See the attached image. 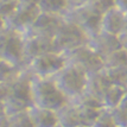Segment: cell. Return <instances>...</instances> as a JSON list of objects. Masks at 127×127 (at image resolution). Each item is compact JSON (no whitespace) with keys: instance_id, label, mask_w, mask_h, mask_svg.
<instances>
[{"instance_id":"obj_34","label":"cell","mask_w":127,"mask_h":127,"mask_svg":"<svg viewBox=\"0 0 127 127\" xmlns=\"http://www.w3.org/2000/svg\"><path fill=\"white\" fill-rule=\"evenodd\" d=\"M20 2H25V4H34V5H38V2L40 0H19Z\"/></svg>"},{"instance_id":"obj_2","label":"cell","mask_w":127,"mask_h":127,"mask_svg":"<svg viewBox=\"0 0 127 127\" xmlns=\"http://www.w3.org/2000/svg\"><path fill=\"white\" fill-rule=\"evenodd\" d=\"M57 87L69 100L75 99L82 93L86 87L87 72L71 64H66L52 76Z\"/></svg>"},{"instance_id":"obj_36","label":"cell","mask_w":127,"mask_h":127,"mask_svg":"<svg viewBox=\"0 0 127 127\" xmlns=\"http://www.w3.org/2000/svg\"><path fill=\"white\" fill-rule=\"evenodd\" d=\"M124 30H127V13H125V28Z\"/></svg>"},{"instance_id":"obj_22","label":"cell","mask_w":127,"mask_h":127,"mask_svg":"<svg viewBox=\"0 0 127 127\" xmlns=\"http://www.w3.org/2000/svg\"><path fill=\"white\" fill-rule=\"evenodd\" d=\"M90 127H118L115 121L112 116V113L109 109L107 108H102L100 112L97 119L95 120V122Z\"/></svg>"},{"instance_id":"obj_11","label":"cell","mask_w":127,"mask_h":127,"mask_svg":"<svg viewBox=\"0 0 127 127\" xmlns=\"http://www.w3.org/2000/svg\"><path fill=\"white\" fill-rule=\"evenodd\" d=\"M87 44L102 58H105L106 56L109 55L113 51L122 48L118 36L105 31H100L99 33L89 37Z\"/></svg>"},{"instance_id":"obj_5","label":"cell","mask_w":127,"mask_h":127,"mask_svg":"<svg viewBox=\"0 0 127 127\" xmlns=\"http://www.w3.org/2000/svg\"><path fill=\"white\" fill-rule=\"evenodd\" d=\"M66 64H71L89 74L103 69V58L99 56L88 44L63 52Z\"/></svg>"},{"instance_id":"obj_32","label":"cell","mask_w":127,"mask_h":127,"mask_svg":"<svg viewBox=\"0 0 127 127\" xmlns=\"http://www.w3.org/2000/svg\"><path fill=\"white\" fill-rule=\"evenodd\" d=\"M118 107L124 108V109L127 111V92L125 93V95H124V97H122V100H121V102H120V105L118 106Z\"/></svg>"},{"instance_id":"obj_18","label":"cell","mask_w":127,"mask_h":127,"mask_svg":"<svg viewBox=\"0 0 127 127\" xmlns=\"http://www.w3.org/2000/svg\"><path fill=\"white\" fill-rule=\"evenodd\" d=\"M124 65H127V50L124 48L113 51L103 58V68L105 69Z\"/></svg>"},{"instance_id":"obj_7","label":"cell","mask_w":127,"mask_h":127,"mask_svg":"<svg viewBox=\"0 0 127 127\" xmlns=\"http://www.w3.org/2000/svg\"><path fill=\"white\" fill-rule=\"evenodd\" d=\"M65 65V58L62 52H46L33 58L26 68L32 76L38 77H52L55 74Z\"/></svg>"},{"instance_id":"obj_6","label":"cell","mask_w":127,"mask_h":127,"mask_svg":"<svg viewBox=\"0 0 127 127\" xmlns=\"http://www.w3.org/2000/svg\"><path fill=\"white\" fill-rule=\"evenodd\" d=\"M87 43H88V36L77 25L68 22L65 19L63 20L62 25L54 37L55 50L62 54Z\"/></svg>"},{"instance_id":"obj_24","label":"cell","mask_w":127,"mask_h":127,"mask_svg":"<svg viewBox=\"0 0 127 127\" xmlns=\"http://www.w3.org/2000/svg\"><path fill=\"white\" fill-rule=\"evenodd\" d=\"M8 118H10V127H34L29 116L28 111L11 115Z\"/></svg>"},{"instance_id":"obj_3","label":"cell","mask_w":127,"mask_h":127,"mask_svg":"<svg viewBox=\"0 0 127 127\" xmlns=\"http://www.w3.org/2000/svg\"><path fill=\"white\" fill-rule=\"evenodd\" d=\"M0 60L14 66H25L23 56V34L20 32L6 26L0 30Z\"/></svg>"},{"instance_id":"obj_15","label":"cell","mask_w":127,"mask_h":127,"mask_svg":"<svg viewBox=\"0 0 127 127\" xmlns=\"http://www.w3.org/2000/svg\"><path fill=\"white\" fill-rule=\"evenodd\" d=\"M57 121L63 127H77L80 126V115H78L77 105L72 101H68L65 105L56 111Z\"/></svg>"},{"instance_id":"obj_19","label":"cell","mask_w":127,"mask_h":127,"mask_svg":"<svg viewBox=\"0 0 127 127\" xmlns=\"http://www.w3.org/2000/svg\"><path fill=\"white\" fill-rule=\"evenodd\" d=\"M76 105H77V108H78L80 125H82V126H92L95 122V120L97 119L100 112L102 109V108H93V107H88V106H83V105H80V103H76Z\"/></svg>"},{"instance_id":"obj_1","label":"cell","mask_w":127,"mask_h":127,"mask_svg":"<svg viewBox=\"0 0 127 127\" xmlns=\"http://www.w3.org/2000/svg\"><path fill=\"white\" fill-rule=\"evenodd\" d=\"M31 97L34 106L55 112L69 101V99L57 87L52 77L32 76Z\"/></svg>"},{"instance_id":"obj_39","label":"cell","mask_w":127,"mask_h":127,"mask_svg":"<svg viewBox=\"0 0 127 127\" xmlns=\"http://www.w3.org/2000/svg\"><path fill=\"white\" fill-rule=\"evenodd\" d=\"M125 89H126V92H127V86H126V88H125Z\"/></svg>"},{"instance_id":"obj_27","label":"cell","mask_w":127,"mask_h":127,"mask_svg":"<svg viewBox=\"0 0 127 127\" xmlns=\"http://www.w3.org/2000/svg\"><path fill=\"white\" fill-rule=\"evenodd\" d=\"M10 93V87L7 82H0V100H5Z\"/></svg>"},{"instance_id":"obj_21","label":"cell","mask_w":127,"mask_h":127,"mask_svg":"<svg viewBox=\"0 0 127 127\" xmlns=\"http://www.w3.org/2000/svg\"><path fill=\"white\" fill-rule=\"evenodd\" d=\"M23 68L14 66L7 62L0 60V82H10Z\"/></svg>"},{"instance_id":"obj_38","label":"cell","mask_w":127,"mask_h":127,"mask_svg":"<svg viewBox=\"0 0 127 127\" xmlns=\"http://www.w3.org/2000/svg\"><path fill=\"white\" fill-rule=\"evenodd\" d=\"M77 127H90V126H82V125H80V126H77Z\"/></svg>"},{"instance_id":"obj_31","label":"cell","mask_w":127,"mask_h":127,"mask_svg":"<svg viewBox=\"0 0 127 127\" xmlns=\"http://www.w3.org/2000/svg\"><path fill=\"white\" fill-rule=\"evenodd\" d=\"M0 127H10V118H8V115L0 116Z\"/></svg>"},{"instance_id":"obj_26","label":"cell","mask_w":127,"mask_h":127,"mask_svg":"<svg viewBox=\"0 0 127 127\" xmlns=\"http://www.w3.org/2000/svg\"><path fill=\"white\" fill-rule=\"evenodd\" d=\"M17 5H18L17 0H0V16H2L6 19L16 10Z\"/></svg>"},{"instance_id":"obj_8","label":"cell","mask_w":127,"mask_h":127,"mask_svg":"<svg viewBox=\"0 0 127 127\" xmlns=\"http://www.w3.org/2000/svg\"><path fill=\"white\" fill-rule=\"evenodd\" d=\"M40 13L38 5L34 4H25L18 1L16 10L5 19L6 28L12 29L17 32L25 34L32 26L36 18Z\"/></svg>"},{"instance_id":"obj_33","label":"cell","mask_w":127,"mask_h":127,"mask_svg":"<svg viewBox=\"0 0 127 127\" xmlns=\"http://www.w3.org/2000/svg\"><path fill=\"white\" fill-rule=\"evenodd\" d=\"M6 115L5 112V103H4V100H0V116Z\"/></svg>"},{"instance_id":"obj_9","label":"cell","mask_w":127,"mask_h":127,"mask_svg":"<svg viewBox=\"0 0 127 127\" xmlns=\"http://www.w3.org/2000/svg\"><path fill=\"white\" fill-rule=\"evenodd\" d=\"M51 51H56L54 45V38L31 34V33L23 34V56H24L25 66L33 58Z\"/></svg>"},{"instance_id":"obj_14","label":"cell","mask_w":127,"mask_h":127,"mask_svg":"<svg viewBox=\"0 0 127 127\" xmlns=\"http://www.w3.org/2000/svg\"><path fill=\"white\" fill-rule=\"evenodd\" d=\"M28 113L34 127H55L58 124L55 111L32 105Z\"/></svg>"},{"instance_id":"obj_20","label":"cell","mask_w":127,"mask_h":127,"mask_svg":"<svg viewBox=\"0 0 127 127\" xmlns=\"http://www.w3.org/2000/svg\"><path fill=\"white\" fill-rule=\"evenodd\" d=\"M105 69V68H103ZM108 77L111 80L112 84H115L122 88H126L127 86V65L116 66V68H109L105 69Z\"/></svg>"},{"instance_id":"obj_37","label":"cell","mask_w":127,"mask_h":127,"mask_svg":"<svg viewBox=\"0 0 127 127\" xmlns=\"http://www.w3.org/2000/svg\"><path fill=\"white\" fill-rule=\"evenodd\" d=\"M55 127H63V126H61V125H60V124H57V125H56Z\"/></svg>"},{"instance_id":"obj_4","label":"cell","mask_w":127,"mask_h":127,"mask_svg":"<svg viewBox=\"0 0 127 127\" xmlns=\"http://www.w3.org/2000/svg\"><path fill=\"white\" fill-rule=\"evenodd\" d=\"M62 16L65 20L77 25L88 36V38L101 31L102 14L95 12L87 4L76 7H70Z\"/></svg>"},{"instance_id":"obj_29","label":"cell","mask_w":127,"mask_h":127,"mask_svg":"<svg viewBox=\"0 0 127 127\" xmlns=\"http://www.w3.org/2000/svg\"><path fill=\"white\" fill-rule=\"evenodd\" d=\"M115 7L124 13H127V0H115Z\"/></svg>"},{"instance_id":"obj_13","label":"cell","mask_w":127,"mask_h":127,"mask_svg":"<svg viewBox=\"0 0 127 127\" xmlns=\"http://www.w3.org/2000/svg\"><path fill=\"white\" fill-rule=\"evenodd\" d=\"M125 28V13L120 11L118 7H113L101 19V31L119 36Z\"/></svg>"},{"instance_id":"obj_23","label":"cell","mask_w":127,"mask_h":127,"mask_svg":"<svg viewBox=\"0 0 127 127\" xmlns=\"http://www.w3.org/2000/svg\"><path fill=\"white\" fill-rule=\"evenodd\" d=\"M87 5L100 14H105L107 11L115 7V0H88Z\"/></svg>"},{"instance_id":"obj_10","label":"cell","mask_w":127,"mask_h":127,"mask_svg":"<svg viewBox=\"0 0 127 127\" xmlns=\"http://www.w3.org/2000/svg\"><path fill=\"white\" fill-rule=\"evenodd\" d=\"M64 20L62 14H55V13H46V12H40L38 17L36 18L32 26L30 28L28 33L31 34H38L43 37H49L54 38L56 32L58 31L60 26Z\"/></svg>"},{"instance_id":"obj_30","label":"cell","mask_w":127,"mask_h":127,"mask_svg":"<svg viewBox=\"0 0 127 127\" xmlns=\"http://www.w3.org/2000/svg\"><path fill=\"white\" fill-rule=\"evenodd\" d=\"M88 0H68V4H69V7H76V6H81V5H84L87 4Z\"/></svg>"},{"instance_id":"obj_40","label":"cell","mask_w":127,"mask_h":127,"mask_svg":"<svg viewBox=\"0 0 127 127\" xmlns=\"http://www.w3.org/2000/svg\"><path fill=\"white\" fill-rule=\"evenodd\" d=\"M17 1H19V0H17Z\"/></svg>"},{"instance_id":"obj_16","label":"cell","mask_w":127,"mask_h":127,"mask_svg":"<svg viewBox=\"0 0 127 127\" xmlns=\"http://www.w3.org/2000/svg\"><path fill=\"white\" fill-rule=\"evenodd\" d=\"M126 93V89L115 86V84H112L109 88L107 89V92L103 95V99H102V103L103 107L107 109H114L118 106L120 105L124 95Z\"/></svg>"},{"instance_id":"obj_17","label":"cell","mask_w":127,"mask_h":127,"mask_svg":"<svg viewBox=\"0 0 127 127\" xmlns=\"http://www.w3.org/2000/svg\"><path fill=\"white\" fill-rule=\"evenodd\" d=\"M38 7L40 12L63 14L68 10L69 4L68 0H40L38 2Z\"/></svg>"},{"instance_id":"obj_28","label":"cell","mask_w":127,"mask_h":127,"mask_svg":"<svg viewBox=\"0 0 127 127\" xmlns=\"http://www.w3.org/2000/svg\"><path fill=\"white\" fill-rule=\"evenodd\" d=\"M119 37V40H120V44L124 49L127 50V30H122L121 33L118 36Z\"/></svg>"},{"instance_id":"obj_25","label":"cell","mask_w":127,"mask_h":127,"mask_svg":"<svg viewBox=\"0 0 127 127\" xmlns=\"http://www.w3.org/2000/svg\"><path fill=\"white\" fill-rule=\"evenodd\" d=\"M112 116L115 121L118 127H127V111L120 107H116L114 109H109Z\"/></svg>"},{"instance_id":"obj_12","label":"cell","mask_w":127,"mask_h":127,"mask_svg":"<svg viewBox=\"0 0 127 127\" xmlns=\"http://www.w3.org/2000/svg\"><path fill=\"white\" fill-rule=\"evenodd\" d=\"M111 86L112 82L106 70L101 69L97 71L87 74V81H86V87L83 92L102 101L103 95Z\"/></svg>"},{"instance_id":"obj_35","label":"cell","mask_w":127,"mask_h":127,"mask_svg":"<svg viewBox=\"0 0 127 127\" xmlns=\"http://www.w3.org/2000/svg\"><path fill=\"white\" fill-rule=\"evenodd\" d=\"M6 26V22H5V18L2 16H0V30L4 29Z\"/></svg>"}]
</instances>
